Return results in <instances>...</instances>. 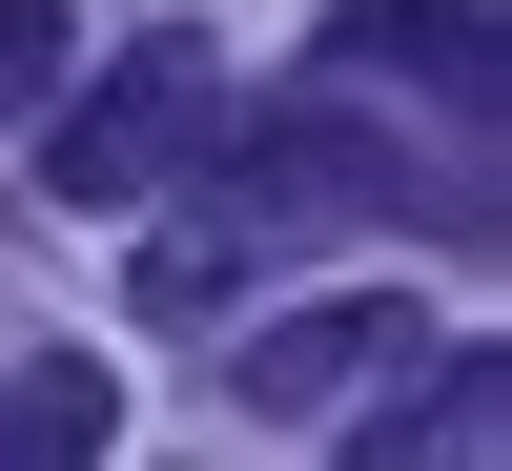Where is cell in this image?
<instances>
[{
	"mask_svg": "<svg viewBox=\"0 0 512 471\" xmlns=\"http://www.w3.org/2000/svg\"><path fill=\"white\" fill-rule=\"evenodd\" d=\"M82 82V0H0V123H41Z\"/></svg>",
	"mask_w": 512,
	"mask_h": 471,
	"instance_id": "obj_6",
	"label": "cell"
},
{
	"mask_svg": "<svg viewBox=\"0 0 512 471\" xmlns=\"http://www.w3.org/2000/svg\"><path fill=\"white\" fill-rule=\"evenodd\" d=\"M226 144V62L205 41H123L103 82H62V144H41V205H164Z\"/></svg>",
	"mask_w": 512,
	"mask_h": 471,
	"instance_id": "obj_1",
	"label": "cell"
},
{
	"mask_svg": "<svg viewBox=\"0 0 512 471\" xmlns=\"http://www.w3.org/2000/svg\"><path fill=\"white\" fill-rule=\"evenodd\" d=\"M103 451H123V369H82V349L0 369V471H103Z\"/></svg>",
	"mask_w": 512,
	"mask_h": 471,
	"instance_id": "obj_4",
	"label": "cell"
},
{
	"mask_svg": "<svg viewBox=\"0 0 512 471\" xmlns=\"http://www.w3.org/2000/svg\"><path fill=\"white\" fill-rule=\"evenodd\" d=\"M369 471H512V369L431 349V390H410V431H369Z\"/></svg>",
	"mask_w": 512,
	"mask_h": 471,
	"instance_id": "obj_5",
	"label": "cell"
},
{
	"mask_svg": "<svg viewBox=\"0 0 512 471\" xmlns=\"http://www.w3.org/2000/svg\"><path fill=\"white\" fill-rule=\"evenodd\" d=\"M328 62H349V82H431L451 123H492V0H349Z\"/></svg>",
	"mask_w": 512,
	"mask_h": 471,
	"instance_id": "obj_3",
	"label": "cell"
},
{
	"mask_svg": "<svg viewBox=\"0 0 512 471\" xmlns=\"http://www.w3.org/2000/svg\"><path fill=\"white\" fill-rule=\"evenodd\" d=\"M369 369H431V328H410V287H349V308H287V328H246V369H226V390L308 431V410H349Z\"/></svg>",
	"mask_w": 512,
	"mask_h": 471,
	"instance_id": "obj_2",
	"label": "cell"
}]
</instances>
